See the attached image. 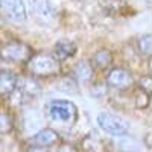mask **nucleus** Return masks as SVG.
<instances>
[{
  "mask_svg": "<svg viewBox=\"0 0 152 152\" xmlns=\"http://www.w3.org/2000/svg\"><path fill=\"white\" fill-rule=\"evenodd\" d=\"M76 53V46L72 44V43H66V41H62V43H58L53 49V58L61 62V61H64L70 56H73Z\"/></svg>",
  "mask_w": 152,
  "mask_h": 152,
  "instance_id": "obj_9",
  "label": "nucleus"
},
{
  "mask_svg": "<svg viewBox=\"0 0 152 152\" xmlns=\"http://www.w3.org/2000/svg\"><path fill=\"white\" fill-rule=\"evenodd\" d=\"M18 78L9 70H0V97H9L17 90Z\"/></svg>",
  "mask_w": 152,
  "mask_h": 152,
  "instance_id": "obj_7",
  "label": "nucleus"
},
{
  "mask_svg": "<svg viewBox=\"0 0 152 152\" xmlns=\"http://www.w3.org/2000/svg\"><path fill=\"white\" fill-rule=\"evenodd\" d=\"M151 43H152V40H151L149 34L140 37V40H138V49H140V52L143 55H151Z\"/></svg>",
  "mask_w": 152,
  "mask_h": 152,
  "instance_id": "obj_17",
  "label": "nucleus"
},
{
  "mask_svg": "<svg viewBox=\"0 0 152 152\" xmlns=\"http://www.w3.org/2000/svg\"><path fill=\"white\" fill-rule=\"evenodd\" d=\"M0 14L9 20L21 21L26 18V6L23 0H0Z\"/></svg>",
  "mask_w": 152,
  "mask_h": 152,
  "instance_id": "obj_6",
  "label": "nucleus"
},
{
  "mask_svg": "<svg viewBox=\"0 0 152 152\" xmlns=\"http://www.w3.org/2000/svg\"><path fill=\"white\" fill-rule=\"evenodd\" d=\"M119 148L123 152H138L140 151V146L135 140L129 138L128 135H122V140L119 142Z\"/></svg>",
  "mask_w": 152,
  "mask_h": 152,
  "instance_id": "obj_15",
  "label": "nucleus"
},
{
  "mask_svg": "<svg viewBox=\"0 0 152 152\" xmlns=\"http://www.w3.org/2000/svg\"><path fill=\"white\" fill-rule=\"evenodd\" d=\"M28 152H47L46 151V148H41V146H31L29 149H28Z\"/></svg>",
  "mask_w": 152,
  "mask_h": 152,
  "instance_id": "obj_19",
  "label": "nucleus"
},
{
  "mask_svg": "<svg viewBox=\"0 0 152 152\" xmlns=\"http://www.w3.org/2000/svg\"><path fill=\"white\" fill-rule=\"evenodd\" d=\"M47 114L53 122L64 126H72L78 119V108L70 100L56 99L47 105Z\"/></svg>",
  "mask_w": 152,
  "mask_h": 152,
  "instance_id": "obj_2",
  "label": "nucleus"
},
{
  "mask_svg": "<svg viewBox=\"0 0 152 152\" xmlns=\"http://www.w3.org/2000/svg\"><path fill=\"white\" fill-rule=\"evenodd\" d=\"M111 64V53L108 50H99L97 53H94L93 56V66L99 70L107 69Z\"/></svg>",
  "mask_w": 152,
  "mask_h": 152,
  "instance_id": "obj_13",
  "label": "nucleus"
},
{
  "mask_svg": "<svg viewBox=\"0 0 152 152\" xmlns=\"http://www.w3.org/2000/svg\"><path fill=\"white\" fill-rule=\"evenodd\" d=\"M32 142L37 145V146H41V148H49V146H53L59 142V135L55 129L52 128H44L41 131H38L34 138H32Z\"/></svg>",
  "mask_w": 152,
  "mask_h": 152,
  "instance_id": "obj_8",
  "label": "nucleus"
},
{
  "mask_svg": "<svg viewBox=\"0 0 152 152\" xmlns=\"http://www.w3.org/2000/svg\"><path fill=\"white\" fill-rule=\"evenodd\" d=\"M75 78L78 81H81V82H88L90 81L93 78V67H91L90 62H85V61L79 62V64L76 66V69H75Z\"/></svg>",
  "mask_w": 152,
  "mask_h": 152,
  "instance_id": "obj_11",
  "label": "nucleus"
},
{
  "mask_svg": "<svg viewBox=\"0 0 152 152\" xmlns=\"http://www.w3.org/2000/svg\"><path fill=\"white\" fill-rule=\"evenodd\" d=\"M97 125L104 132L114 137L128 135V131H129L128 123L122 117L116 116V114H110V113H100L97 116Z\"/></svg>",
  "mask_w": 152,
  "mask_h": 152,
  "instance_id": "obj_4",
  "label": "nucleus"
},
{
  "mask_svg": "<svg viewBox=\"0 0 152 152\" xmlns=\"http://www.w3.org/2000/svg\"><path fill=\"white\" fill-rule=\"evenodd\" d=\"M55 152H78V149H76L73 145H67V143H64V145H59L58 149H56Z\"/></svg>",
  "mask_w": 152,
  "mask_h": 152,
  "instance_id": "obj_18",
  "label": "nucleus"
},
{
  "mask_svg": "<svg viewBox=\"0 0 152 152\" xmlns=\"http://www.w3.org/2000/svg\"><path fill=\"white\" fill-rule=\"evenodd\" d=\"M134 104L137 108H146L149 105V91L143 90V88H140V90L135 91V99H134Z\"/></svg>",
  "mask_w": 152,
  "mask_h": 152,
  "instance_id": "obj_16",
  "label": "nucleus"
},
{
  "mask_svg": "<svg viewBox=\"0 0 152 152\" xmlns=\"http://www.w3.org/2000/svg\"><path fill=\"white\" fill-rule=\"evenodd\" d=\"M14 128V120L8 111L0 110V134H9Z\"/></svg>",
  "mask_w": 152,
  "mask_h": 152,
  "instance_id": "obj_14",
  "label": "nucleus"
},
{
  "mask_svg": "<svg viewBox=\"0 0 152 152\" xmlns=\"http://www.w3.org/2000/svg\"><path fill=\"white\" fill-rule=\"evenodd\" d=\"M28 70L35 78H47L59 73V62L53 58V55L40 52L32 55L28 61Z\"/></svg>",
  "mask_w": 152,
  "mask_h": 152,
  "instance_id": "obj_1",
  "label": "nucleus"
},
{
  "mask_svg": "<svg viewBox=\"0 0 152 152\" xmlns=\"http://www.w3.org/2000/svg\"><path fill=\"white\" fill-rule=\"evenodd\" d=\"M20 91L23 96H26L29 99H34L37 97L38 94H40V85H38V82L32 78H26L23 81V84L20 85Z\"/></svg>",
  "mask_w": 152,
  "mask_h": 152,
  "instance_id": "obj_10",
  "label": "nucleus"
},
{
  "mask_svg": "<svg viewBox=\"0 0 152 152\" xmlns=\"http://www.w3.org/2000/svg\"><path fill=\"white\" fill-rule=\"evenodd\" d=\"M84 151L85 152H108V148L100 138L90 135L84 140Z\"/></svg>",
  "mask_w": 152,
  "mask_h": 152,
  "instance_id": "obj_12",
  "label": "nucleus"
},
{
  "mask_svg": "<svg viewBox=\"0 0 152 152\" xmlns=\"http://www.w3.org/2000/svg\"><path fill=\"white\" fill-rule=\"evenodd\" d=\"M107 84L114 90L125 91L134 85V76L129 70L123 67H114L107 75Z\"/></svg>",
  "mask_w": 152,
  "mask_h": 152,
  "instance_id": "obj_5",
  "label": "nucleus"
},
{
  "mask_svg": "<svg viewBox=\"0 0 152 152\" xmlns=\"http://www.w3.org/2000/svg\"><path fill=\"white\" fill-rule=\"evenodd\" d=\"M32 49L17 40L0 43V59L6 62H28L32 56Z\"/></svg>",
  "mask_w": 152,
  "mask_h": 152,
  "instance_id": "obj_3",
  "label": "nucleus"
}]
</instances>
